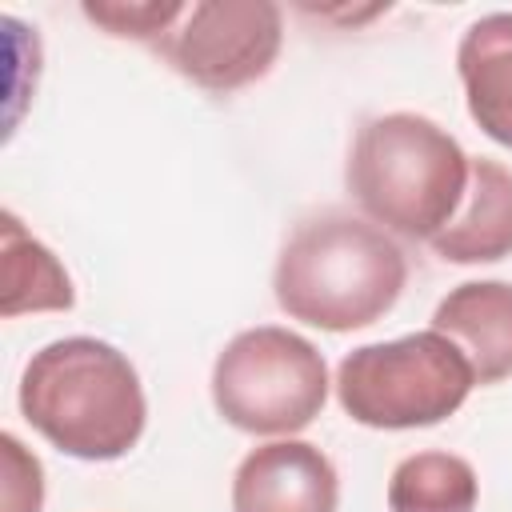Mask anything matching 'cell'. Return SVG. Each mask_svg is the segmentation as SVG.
Wrapping results in <instances>:
<instances>
[{
  "label": "cell",
  "mask_w": 512,
  "mask_h": 512,
  "mask_svg": "<svg viewBox=\"0 0 512 512\" xmlns=\"http://www.w3.org/2000/svg\"><path fill=\"white\" fill-rule=\"evenodd\" d=\"M468 112L496 144L512 148V12H492L468 24L456 48Z\"/></svg>",
  "instance_id": "30bf717a"
},
{
  "label": "cell",
  "mask_w": 512,
  "mask_h": 512,
  "mask_svg": "<svg viewBox=\"0 0 512 512\" xmlns=\"http://www.w3.org/2000/svg\"><path fill=\"white\" fill-rule=\"evenodd\" d=\"M20 412L64 456L120 460L144 436L148 400L120 348L96 336H64L24 364Z\"/></svg>",
  "instance_id": "6da1fadb"
},
{
  "label": "cell",
  "mask_w": 512,
  "mask_h": 512,
  "mask_svg": "<svg viewBox=\"0 0 512 512\" xmlns=\"http://www.w3.org/2000/svg\"><path fill=\"white\" fill-rule=\"evenodd\" d=\"M432 332L448 336L472 364L476 384L512 376V284L468 280L456 284L432 312Z\"/></svg>",
  "instance_id": "ba28073f"
},
{
  "label": "cell",
  "mask_w": 512,
  "mask_h": 512,
  "mask_svg": "<svg viewBox=\"0 0 512 512\" xmlns=\"http://www.w3.org/2000/svg\"><path fill=\"white\" fill-rule=\"evenodd\" d=\"M404 280V252L384 236V228L348 212L300 220L272 272L276 304L292 320L324 332L376 324L400 300Z\"/></svg>",
  "instance_id": "7a4b0ae2"
},
{
  "label": "cell",
  "mask_w": 512,
  "mask_h": 512,
  "mask_svg": "<svg viewBox=\"0 0 512 512\" xmlns=\"http://www.w3.org/2000/svg\"><path fill=\"white\" fill-rule=\"evenodd\" d=\"M284 16L272 0H196L156 40V52L208 92H236L276 64Z\"/></svg>",
  "instance_id": "8992f818"
},
{
  "label": "cell",
  "mask_w": 512,
  "mask_h": 512,
  "mask_svg": "<svg viewBox=\"0 0 512 512\" xmlns=\"http://www.w3.org/2000/svg\"><path fill=\"white\" fill-rule=\"evenodd\" d=\"M464 148L436 120L384 112L360 124L348 152V192L384 228L408 240H432L460 212L468 192Z\"/></svg>",
  "instance_id": "3957f363"
},
{
  "label": "cell",
  "mask_w": 512,
  "mask_h": 512,
  "mask_svg": "<svg viewBox=\"0 0 512 512\" xmlns=\"http://www.w3.org/2000/svg\"><path fill=\"white\" fill-rule=\"evenodd\" d=\"M4 452V512H40L44 504V468L40 460L12 436H0Z\"/></svg>",
  "instance_id": "5bb4252c"
},
{
  "label": "cell",
  "mask_w": 512,
  "mask_h": 512,
  "mask_svg": "<svg viewBox=\"0 0 512 512\" xmlns=\"http://www.w3.org/2000/svg\"><path fill=\"white\" fill-rule=\"evenodd\" d=\"M328 400V364L312 340L280 324H260L224 344L212 364L216 412L252 436H292Z\"/></svg>",
  "instance_id": "5b68a950"
},
{
  "label": "cell",
  "mask_w": 512,
  "mask_h": 512,
  "mask_svg": "<svg viewBox=\"0 0 512 512\" xmlns=\"http://www.w3.org/2000/svg\"><path fill=\"white\" fill-rule=\"evenodd\" d=\"M476 492L480 484L464 456L416 452L388 480V512H472Z\"/></svg>",
  "instance_id": "7c38bea8"
},
{
  "label": "cell",
  "mask_w": 512,
  "mask_h": 512,
  "mask_svg": "<svg viewBox=\"0 0 512 512\" xmlns=\"http://www.w3.org/2000/svg\"><path fill=\"white\" fill-rule=\"evenodd\" d=\"M436 256L452 264H492L512 256V172L476 156L468 164V192L444 232L432 236Z\"/></svg>",
  "instance_id": "9c48e42d"
},
{
  "label": "cell",
  "mask_w": 512,
  "mask_h": 512,
  "mask_svg": "<svg viewBox=\"0 0 512 512\" xmlns=\"http://www.w3.org/2000/svg\"><path fill=\"white\" fill-rule=\"evenodd\" d=\"M84 16L96 20L100 28H108L112 36H132V40H148L156 48V40L184 16V4L176 0H144V4H84Z\"/></svg>",
  "instance_id": "4fadbf2b"
},
{
  "label": "cell",
  "mask_w": 512,
  "mask_h": 512,
  "mask_svg": "<svg viewBox=\"0 0 512 512\" xmlns=\"http://www.w3.org/2000/svg\"><path fill=\"white\" fill-rule=\"evenodd\" d=\"M476 388L472 364L440 332L352 348L336 372L340 408L364 428H432Z\"/></svg>",
  "instance_id": "277c9868"
},
{
  "label": "cell",
  "mask_w": 512,
  "mask_h": 512,
  "mask_svg": "<svg viewBox=\"0 0 512 512\" xmlns=\"http://www.w3.org/2000/svg\"><path fill=\"white\" fill-rule=\"evenodd\" d=\"M0 276H4V300H0L4 316L68 312L76 304L64 264L52 256V248L28 236L12 212L0 216Z\"/></svg>",
  "instance_id": "8fae6325"
},
{
  "label": "cell",
  "mask_w": 512,
  "mask_h": 512,
  "mask_svg": "<svg viewBox=\"0 0 512 512\" xmlns=\"http://www.w3.org/2000/svg\"><path fill=\"white\" fill-rule=\"evenodd\" d=\"M336 504V468L308 440L260 444L232 476V512H336Z\"/></svg>",
  "instance_id": "52a82bcc"
}]
</instances>
